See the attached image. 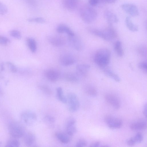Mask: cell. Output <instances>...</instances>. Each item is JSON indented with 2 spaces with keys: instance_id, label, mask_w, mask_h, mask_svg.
Masks as SVG:
<instances>
[{
  "instance_id": "obj_38",
  "label": "cell",
  "mask_w": 147,
  "mask_h": 147,
  "mask_svg": "<svg viewBox=\"0 0 147 147\" xmlns=\"http://www.w3.org/2000/svg\"><path fill=\"white\" fill-rule=\"evenodd\" d=\"M8 9L5 5L0 1V14L5 15L7 13Z\"/></svg>"
},
{
  "instance_id": "obj_25",
  "label": "cell",
  "mask_w": 147,
  "mask_h": 147,
  "mask_svg": "<svg viewBox=\"0 0 147 147\" xmlns=\"http://www.w3.org/2000/svg\"><path fill=\"white\" fill-rule=\"evenodd\" d=\"M85 92L88 95L92 97H95L97 94V92L96 89L91 85H88L84 87Z\"/></svg>"
},
{
  "instance_id": "obj_31",
  "label": "cell",
  "mask_w": 147,
  "mask_h": 147,
  "mask_svg": "<svg viewBox=\"0 0 147 147\" xmlns=\"http://www.w3.org/2000/svg\"><path fill=\"white\" fill-rule=\"evenodd\" d=\"M9 34L12 37L17 39H20L22 37L21 32L17 30H11L9 32Z\"/></svg>"
},
{
  "instance_id": "obj_6",
  "label": "cell",
  "mask_w": 147,
  "mask_h": 147,
  "mask_svg": "<svg viewBox=\"0 0 147 147\" xmlns=\"http://www.w3.org/2000/svg\"><path fill=\"white\" fill-rule=\"evenodd\" d=\"M67 98L69 111L72 113L77 111L80 106L79 101L77 95L74 93L70 92L68 94Z\"/></svg>"
},
{
  "instance_id": "obj_48",
  "label": "cell",
  "mask_w": 147,
  "mask_h": 147,
  "mask_svg": "<svg viewBox=\"0 0 147 147\" xmlns=\"http://www.w3.org/2000/svg\"><path fill=\"white\" fill-rule=\"evenodd\" d=\"M2 94V92L1 90L0 89V96Z\"/></svg>"
},
{
  "instance_id": "obj_21",
  "label": "cell",
  "mask_w": 147,
  "mask_h": 147,
  "mask_svg": "<svg viewBox=\"0 0 147 147\" xmlns=\"http://www.w3.org/2000/svg\"><path fill=\"white\" fill-rule=\"evenodd\" d=\"M78 3V0H63L64 7L69 11H73L75 9Z\"/></svg>"
},
{
  "instance_id": "obj_13",
  "label": "cell",
  "mask_w": 147,
  "mask_h": 147,
  "mask_svg": "<svg viewBox=\"0 0 147 147\" xmlns=\"http://www.w3.org/2000/svg\"><path fill=\"white\" fill-rule=\"evenodd\" d=\"M90 68V65L86 64L77 65L76 67V73L80 78L86 77Z\"/></svg>"
},
{
  "instance_id": "obj_20",
  "label": "cell",
  "mask_w": 147,
  "mask_h": 147,
  "mask_svg": "<svg viewBox=\"0 0 147 147\" xmlns=\"http://www.w3.org/2000/svg\"><path fill=\"white\" fill-rule=\"evenodd\" d=\"M57 32L59 33H66L68 36L75 35L73 31L67 26L64 24H60L57 28Z\"/></svg>"
},
{
  "instance_id": "obj_34",
  "label": "cell",
  "mask_w": 147,
  "mask_h": 147,
  "mask_svg": "<svg viewBox=\"0 0 147 147\" xmlns=\"http://www.w3.org/2000/svg\"><path fill=\"white\" fill-rule=\"evenodd\" d=\"M10 42V40L7 37L2 35H0V45L6 46Z\"/></svg>"
},
{
  "instance_id": "obj_39",
  "label": "cell",
  "mask_w": 147,
  "mask_h": 147,
  "mask_svg": "<svg viewBox=\"0 0 147 147\" xmlns=\"http://www.w3.org/2000/svg\"><path fill=\"white\" fill-rule=\"evenodd\" d=\"M87 143L86 141L83 139H79L77 142L76 146V147H82L86 146Z\"/></svg>"
},
{
  "instance_id": "obj_3",
  "label": "cell",
  "mask_w": 147,
  "mask_h": 147,
  "mask_svg": "<svg viewBox=\"0 0 147 147\" xmlns=\"http://www.w3.org/2000/svg\"><path fill=\"white\" fill-rule=\"evenodd\" d=\"M79 13L82 20L87 24L93 22L97 16L96 11L93 8L87 5H83L80 7Z\"/></svg>"
},
{
  "instance_id": "obj_26",
  "label": "cell",
  "mask_w": 147,
  "mask_h": 147,
  "mask_svg": "<svg viewBox=\"0 0 147 147\" xmlns=\"http://www.w3.org/2000/svg\"><path fill=\"white\" fill-rule=\"evenodd\" d=\"M56 96L58 100L63 103H67V98L64 94L62 88L58 87L56 89Z\"/></svg>"
},
{
  "instance_id": "obj_9",
  "label": "cell",
  "mask_w": 147,
  "mask_h": 147,
  "mask_svg": "<svg viewBox=\"0 0 147 147\" xmlns=\"http://www.w3.org/2000/svg\"><path fill=\"white\" fill-rule=\"evenodd\" d=\"M68 41L69 45L73 49L78 51H82L83 48V44L81 40L75 34L68 36Z\"/></svg>"
},
{
  "instance_id": "obj_23",
  "label": "cell",
  "mask_w": 147,
  "mask_h": 147,
  "mask_svg": "<svg viewBox=\"0 0 147 147\" xmlns=\"http://www.w3.org/2000/svg\"><path fill=\"white\" fill-rule=\"evenodd\" d=\"M64 78L67 81L72 83L78 82L80 78L76 73L72 72L66 73L65 75Z\"/></svg>"
},
{
  "instance_id": "obj_2",
  "label": "cell",
  "mask_w": 147,
  "mask_h": 147,
  "mask_svg": "<svg viewBox=\"0 0 147 147\" xmlns=\"http://www.w3.org/2000/svg\"><path fill=\"white\" fill-rule=\"evenodd\" d=\"M111 52L107 48H101L95 52L94 57L95 63L102 69L106 67L110 61Z\"/></svg>"
},
{
  "instance_id": "obj_11",
  "label": "cell",
  "mask_w": 147,
  "mask_h": 147,
  "mask_svg": "<svg viewBox=\"0 0 147 147\" xmlns=\"http://www.w3.org/2000/svg\"><path fill=\"white\" fill-rule=\"evenodd\" d=\"M60 64L64 66H68L73 65L75 63L76 60L72 55L68 54L62 55L59 58Z\"/></svg>"
},
{
  "instance_id": "obj_36",
  "label": "cell",
  "mask_w": 147,
  "mask_h": 147,
  "mask_svg": "<svg viewBox=\"0 0 147 147\" xmlns=\"http://www.w3.org/2000/svg\"><path fill=\"white\" fill-rule=\"evenodd\" d=\"M138 67L143 72L146 74L147 72V63L146 61H143L138 64Z\"/></svg>"
},
{
  "instance_id": "obj_17",
  "label": "cell",
  "mask_w": 147,
  "mask_h": 147,
  "mask_svg": "<svg viewBox=\"0 0 147 147\" xmlns=\"http://www.w3.org/2000/svg\"><path fill=\"white\" fill-rule=\"evenodd\" d=\"M104 16L109 25H112L113 23L118 22L119 20L117 16L109 10H106L104 13Z\"/></svg>"
},
{
  "instance_id": "obj_47",
  "label": "cell",
  "mask_w": 147,
  "mask_h": 147,
  "mask_svg": "<svg viewBox=\"0 0 147 147\" xmlns=\"http://www.w3.org/2000/svg\"><path fill=\"white\" fill-rule=\"evenodd\" d=\"M0 69L1 71H3L4 69V64L3 62L1 63L0 64Z\"/></svg>"
},
{
  "instance_id": "obj_14",
  "label": "cell",
  "mask_w": 147,
  "mask_h": 147,
  "mask_svg": "<svg viewBox=\"0 0 147 147\" xmlns=\"http://www.w3.org/2000/svg\"><path fill=\"white\" fill-rule=\"evenodd\" d=\"M44 74L46 78L51 82L57 81L59 78L60 76L59 72L53 69H47L45 71Z\"/></svg>"
},
{
  "instance_id": "obj_37",
  "label": "cell",
  "mask_w": 147,
  "mask_h": 147,
  "mask_svg": "<svg viewBox=\"0 0 147 147\" xmlns=\"http://www.w3.org/2000/svg\"><path fill=\"white\" fill-rule=\"evenodd\" d=\"M6 64L10 71L12 73H15L17 71V68L12 63L8 61Z\"/></svg>"
},
{
  "instance_id": "obj_10",
  "label": "cell",
  "mask_w": 147,
  "mask_h": 147,
  "mask_svg": "<svg viewBox=\"0 0 147 147\" xmlns=\"http://www.w3.org/2000/svg\"><path fill=\"white\" fill-rule=\"evenodd\" d=\"M105 98L107 102L114 108L117 109L120 108V102L116 95L108 93L105 95Z\"/></svg>"
},
{
  "instance_id": "obj_35",
  "label": "cell",
  "mask_w": 147,
  "mask_h": 147,
  "mask_svg": "<svg viewBox=\"0 0 147 147\" xmlns=\"http://www.w3.org/2000/svg\"><path fill=\"white\" fill-rule=\"evenodd\" d=\"M28 21L30 22H34L41 23L45 22V20L42 17L30 18L28 20Z\"/></svg>"
},
{
  "instance_id": "obj_19",
  "label": "cell",
  "mask_w": 147,
  "mask_h": 147,
  "mask_svg": "<svg viewBox=\"0 0 147 147\" xmlns=\"http://www.w3.org/2000/svg\"><path fill=\"white\" fill-rule=\"evenodd\" d=\"M55 136L59 141L63 144H68L71 140V136L66 133L57 132L56 133Z\"/></svg>"
},
{
  "instance_id": "obj_15",
  "label": "cell",
  "mask_w": 147,
  "mask_h": 147,
  "mask_svg": "<svg viewBox=\"0 0 147 147\" xmlns=\"http://www.w3.org/2000/svg\"><path fill=\"white\" fill-rule=\"evenodd\" d=\"M48 40L50 43L52 45L56 47H61L65 43V39L59 36H52L48 38Z\"/></svg>"
},
{
  "instance_id": "obj_27",
  "label": "cell",
  "mask_w": 147,
  "mask_h": 147,
  "mask_svg": "<svg viewBox=\"0 0 147 147\" xmlns=\"http://www.w3.org/2000/svg\"><path fill=\"white\" fill-rule=\"evenodd\" d=\"M125 22L126 26L132 32L138 31V27L132 22L129 17H127L126 18Z\"/></svg>"
},
{
  "instance_id": "obj_18",
  "label": "cell",
  "mask_w": 147,
  "mask_h": 147,
  "mask_svg": "<svg viewBox=\"0 0 147 147\" xmlns=\"http://www.w3.org/2000/svg\"><path fill=\"white\" fill-rule=\"evenodd\" d=\"M129 127L132 130H143L146 128L147 123L144 121H140L132 123Z\"/></svg>"
},
{
  "instance_id": "obj_7",
  "label": "cell",
  "mask_w": 147,
  "mask_h": 147,
  "mask_svg": "<svg viewBox=\"0 0 147 147\" xmlns=\"http://www.w3.org/2000/svg\"><path fill=\"white\" fill-rule=\"evenodd\" d=\"M104 120L108 126L112 129L119 128L122 125V122L121 119L111 115H106Z\"/></svg>"
},
{
  "instance_id": "obj_44",
  "label": "cell",
  "mask_w": 147,
  "mask_h": 147,
  "mask_svg": "<svg viewBox=\"0 0 147 147\" xmlns=\"http://www.w3.org/2000/svg\"><path fill=\"white\" fill-rule=\"evenodd\" d=\"M100 145V142L99 141H95L92 143L90 145V147H98Z\"/></svg>"
},
{
  "instance_id": "obj_43",
  "label": "cell",
  "mask_w": 147,
  "mask_h": 147,
  "mask_svg": "<svg viewBox=\"0 0 147 147\" xmlns=\"http://www.w3.org/2000/svg\"><path fill=\"white\" fill-rule=\"evenodd\" d=\"M24 1L27 3L32 6H35L36 3L35 0H23Z\"/></svg>"
},
{
  "instance_id": "obj_46",
  "label": "cell",
  "mask_w": 147,
  "mask_h": 147,
  "mask_svg": "<svg viewBox=\"0 0 147 147\" xmlns=\"http://www.w3.org/2000/svg\"><path fill=\"white\" fill-rule=\"evenodd\" d=\"M105 2L109 3H112L116 2L117 0H103Z\"/></svg>"
},
{
  "instance_id": "obj_22",
  "label": "cell",
  "mask_w": 147,
  "mask_h": 147,
  "mask_svg": "<svg viewBox=\"0 0 147 147\" xmlns=\"http://www.w3.org/2000/svg\"><path fill=\"white\" fill-rule=\"evenodd\" d=\"M102 69L104 73L107 76L111 78L117 82H119L120 81L121 79L119 77L110 69L106 67Z\"/></svg>"
},
{
  "instance_id": "obj_32",
  "label": "cell",
  "mask_w": 147,
  "mask_h": 147,
  "mask_svg": "<svg viewBox=\"0 0 147 147\" xmlns=\"http://www.w3.org/2000/svg\"><path fill=\"white\" fill-rule=\"evenodd\" d=\"M39 88L46 94L47 95H50L51 94V90L47 86L43 85H40L39 86Z\"/></svg>"
},
{
  "instance_id": "obj_40",
  "label": "cell",
  "mask_w": 147,
  "mask_h": 147,
  "mask_svg": "<svg viewBox=\"0 0 147 147\" xmlns=\"http://www.w3.org/2000/svg\"><path fill=\"white\" fill-rule=\"evenodd\" d=\"M133 138L136 144L137 143H140L142 142L143 140L142 135L140 132L137 133L136 135Z\"/></svg>"
},
{
  "instance_id": "obj_5",
  "label": "cell",
  "mask_w": 147,
  "mask_h": 147,
  "mask_svg": "<svg viewBox=\"0 0 147 147\" xmlns=\"http://www.w3.org/2000/svg\"><path fill=\"white\" fill-rule=\"evenodd\" d=\"M20 118L23 123L28 126H31L36 122L37 116L34 112L27 110L24 111L21 113Z\"/></svg>"
},
{
  "instance_id": "obj_1",
  "label": "cell",
  "mask_w": 147,
  "mask_h": 147,
  "mask_svg": "<svg viewBox=\"0 0 147 147\" xmlns=\"http://www.w3.org/2000/svg\"><path fill=\"white\" fill-rule=\"evenodd\" d=\"M88 30L92 34L107 41H111L117 36V32L112 25H109L108 27L103 30L89 27Z\"/></svg>"
},
{
  "instance_id": "obj_45",
  "label": "cell",
  "mask_w": 147,
  "mask_h": 147,
  "mask_svg": "<svg viewBox=\"0 0 147 147\" xmlns=\"http://www.w3.org/2000/svg\"><path fill=\"white\" fill-rule=\"evenodd\" d=\"M143 113L146 117H147V104L146 103L145 104L143 109Z\"/></svg>"
},
{
  "instance_id": "obj_33",
  "label": "cell",
  "mask_w": 147,
  "mask_h": 147,
  "mask_svg": "<svg viewBox=\"0 0 147 147\" xmlns=\"http://www.w3.org/2000/svg\"><path fill=\"white\" fill-rule=\"evenodd\" d=\"M138 51L141 55L144 57H146L147 48L144 46H141L139 47Z\"/></svg>"
},
{
  "instance_id": "obj_8",
  "label": "cell",
  "mask_w": 147,
  "mask_h": 147,
  "mask_svg": "<svg viewBox=\"0 0 147 147\" xmlns=\"http://www.w3.org/2000/svg\"><path fill=\"white\" fill-rule=\"evenodd\" d=\"M76 123V119L72 117L68 118L65 122L66 133L71 136L74 135L77 132Z\"/></svg>"
},
{
  "instance_id": "obj_42",
  "label": "cell",
  "mask_w": 147,
  "mask_h": 147,
  "mask_svg": "<svg viewBox=\"0 0 147 147\" xmlns=\"http://www.w3.org/2000/svg\"><path fill=\"white\" fill-rule=\"evenodd\" d=\"M89 4L91 6H96L99 2V0H88Z\"/></svg>"
},
{
  "instance_id": "obj_28",
  "label": "cell",
  "mask_w": 147,
  "mask_h": 147,
  "mask_svg": "<svg viewBox=\"0 0 147 147\" xmlns=\"http://www.w3.org/2000/svg\"><path fill=\"white\" fill-rule=\"evenodd\" d=\"M114 47L117 55L119 57L123 56L124 53L121 42L119 40L116 41L115 43Z\"/></svg>"
},
{
  "instance_id": "obj_30",
  "label": "cell",
  "mask_w": 147,
  "mask_h": 147,
  "mask_svg": "<svg viewBox=\"0 0 147 147\" xmlns=\"http://www.w3.org/2000/svg\"><path fill=\"white\" fill-rule=\"evenodd\" d=\"M44 120L45 123L49 126H52L54 124L55 119V117L51 115H47L45 116L44 118Z\"/></svg>"
},
{
  "instance_id": "obj_24",
  "label": "cell",
  "mask_w": 147,
  "mask_h": 147,
  "mask_svg": "<svg viewBox=\"0 0 147 147\" xmlns=\"http://www.w3.org/2000/svg\"><path fill=\"white\" fill-rule=\"evenodd\" d=\"M26 42L30 50L33 53H35L37 50V44L34 38L31 37L27 38Z\"/></svg>"
},
{
  "instance_id": "obj_41",
  "label": "cell",
  "mask_w": 147,
  "mask_h": 147,
  "mask_svg": "<svg viewBox=\"0 0 147 147\" xmlns=\"http://www.w3.org/2000/svg\"><path fill=\"white\" fill-rule=\"evenodd\" d=\"M127 144L129 146H132L135 145L136 143L133 137L131 138L127 141Z\"/></svg>"
},
{
  "instance_id": "obj_16",
  "label": "cell",
  "mask_w": 147,
  "mask_h": 147,
  "mask_svg": "<svg viewBox=\"0 0 147 147\" xmlns=\"http://www.w3.org/2000/svg\"><path fill=\"white\" fill-rule=\"evenodd\" d=\"M23 142L28 147L33 146L36 142V137L32 132L25 133L23 136Z\"/></svg>"
},
{
  "instance_id": "obj_29",
  "label": "cell",
  "mask_w": 147,
  "mask_h": 147,
  "mask_svg": "<svg viewBox=\"0 0 147 147\" xmlns=\"http://www.w3.org/2000/svg\"><path fill=\"white\" fill-rule=\"evenodd\" d=\"M20 145V142L17 138H13L7 142L6 146L7 147H18Z\"/></svg>"
},
{
  "instance_id": "obj_12",
  "label": "cell",
  "mask_w": 147,
  "mask_h": 147,
  "mask_svg": "<svg viewBox=\"0 0 147 147\" xmlns=\"http://www.w3.org/2000/svg\"><path fill=\"white\" fill-rule=\"evenodd\" d=\"M121 7L125 12L131 16H136L139 14L137 7L134 4L124 3L121 5Z\"/></svg>"
},
{
  "instance_id": "obj_4",
  "label": "cell",
  "mask_w": 147,
  "mask_h": 147,
  "mask_svg": "<svg viewBox=\"0 0 147 147\" xmlns=\"http://www.w3.org/2000/svg\"><path fill=\"white\" fill-rule=\"evenodd\" d=\"M8 129L11 136L12 138L17 139L23 137L25 133L23 126L16 121H12L9 123Z\"/></svg>"
}]
</instances>
